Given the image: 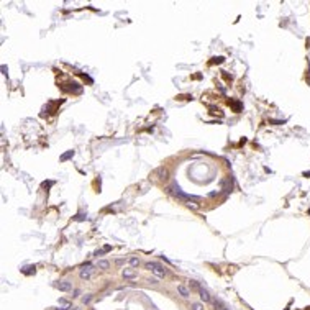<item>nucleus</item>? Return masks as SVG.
Returning a JSON list of instances; mask_svg holds the SVG:
<instances>
[{"mask_svg": "<svg viewBox=\"0 0 310 310\" xmlns=\"http://www.w3.org/2000/svg\"><path fill=\"white\" fill-rule=\"evenodd\" d=\"M71 310H82V309H80V307H72Z\"/></svg>", "mask_w": 310, "mask_h": 310, "instance_id": "nucleus-18", "label": "nucleus"}, {"mask_svg": "<svg viewBox=\"0 0 310 310\" xmlns=\"http://www.w3.org/2000/svg\"><path fill=\"white\" fill-rule=\"evenodd\" d=\"M97 268L102 271H108V268H110V261H107V259H99L97 261Z\"/></svg>", "mask_w": 310, "mask_h": 310, "instance_id": "nucleus-9", "label": "nucleus"}, {"mask_svg": "<svg viewBox=\"0 0 310 310\" xmlns=\"http://www.w3.org/2000/svg\"><path fill=\"white\" fill-rule=\"evenodd\" d=\"M177 294L182 299H189L191 297V289L185 285V284H177Z\"/></svg>", "mask_w": 310, "mask_h": 310, "instance_id": "nucleus-4", "label": "nucleus"}, {"mask_svg": "<svg viewBox=\"0 0 310 310\" xmlns=\"http://www.w3.org/2000/svg\"><path fill=\"white\" fill-rule=\"evenodd\" d=\"M94 272H95L94 266H90V264H84V266L80 268V271H79V276H80V279H90V277L94 276Z\"/></svg>", "mask_w": 310, "mask_h": 310, "instance_id": "nucleus-1", "label": "nucleus"}, {"mask_svg": "<svg viewBox=\"0 0 310 310\" xmlns=\"http://www.w3.org/2000/svg\"><path fill=\"white\" fill-rule=\"evenodd\" d=\"M72 294H74L72 297H79V294H80V292H79V289H74V292H72Z\"/></svg>", "mask_w": 310, "mask_h": 310, "instance_id": "nucleus-17", "label": "nucleus"}, {"mask_svg": "<svg viewBox=\"0 0 310 310\" xmlns=\"http://www.w3.org/2000/svg\"><path fill=\"white\" fill-rule=\"evenodd\" d=\"M115 264H117V266H123V264H125V259H117Z\"/></svg>", "mask_w": 310, "mask_h": 310, "instance_id": "nucleus-16", "label": "nucleus"}, {"mask_svg": "<svg viewBox=\"0 0 310 310\" xmlns=\"http://www.w3.org/2000/svg\"><path fill=\"white\" fill-rule=\"evenodd\" d=\"M187 207H189V208H194V210H197L198 204H191V202H187Z\"/></svg>", "mask_w": 310, "mask_h": 310, "instance_id": "nucleus-15", "label": "nucleus"}, {"mask_svg": "<svg viewBox=\"0 0 310 310\" xmlns=\"http://www.w3.org/2000/svg\"><path fill=\"white\" fill-rule=\"evenodd\" d=\"M56 287L61 292H69V290H72V282H69V281H59V282L56 284Z\"/></svg>", "mask_w": 310, "mask_h": 310, "instance_id": "nucleus-5", "label": "nucleus"}, {"mask_svg": "<svg viewBox=\"0 0 310 310\" xmlns=\"http://www.w3.org/2000/svg\"><path fill=\"white\" fill-rule=\"evenodd\" d=\"M128 264H130L131 268H138L139 266V258H136V256L128 258Z\"/></svg>", "mask_w": 310, "mask_h": 310, "instance_id": "nucleus-10", "label": "nucleus"}, {"mask_svg": "<svg viewBox=\"0 0 310 310\" xmlns=\"http://www.w3.org/2000/svg\"><path fill=\"white\" fill-rule=\"evenodd\" d=\"M198 295H200V299L204 300V303H212V302H213V300H212V297H210V294H208L204 287L198 290Z\"/></svg>", "mask_w": 310, "mask_h": 310, "instance_id": "nucleus-7", "label": "nucleus"}, {"mask_svg": "<svg viewBox=\"0 0 310 310\" xmlns=\"http://www.w3.org/2000/svg\"><path fill=\"white\" fill-rule=\"evenodd\" d=\"M59 307H58V309L56 310H71L72 309V307H71V302H67L66 299H59Z\"/></svg>", "mask_w": 310, "mask_h": 310, "instance_id": "nucleus-8", "label": "nucleus"}, {"mask_svg": "<svg viewBox=\"0 0 310 310\" xmlns=\"http://www.w3.org/2000/svg\"><path fill=\"white\" fill-rule=\"evenodd\" d=\"M151 272H153V274H154L156 277H158V279H161V277H166V276H167V271H166L159 263L154 264V268L151 269Z\"/></svg>", "mask_w": 310, "mask_h": 310, "instance_id": "nucleus-3", "label": "nucleus"}, {"mask_svg": "<svg viewBox=\"0 0 310 310\" xmlns=\"http://www.w3.org/2000/svg\"><path fill=\"white\" fill-rule=\"evenodd\" d=\"M90 302H92V294H86V295L82 297V303L84 305H89Z\"/></svg>", "mask_w": 310, "mask_h": 310, "instance_id": "nucleus-12", "label": "nucleus"}, {"mask_svg": "<svg viewBox=\"0 0 310 310\" xmlns=\"http://www.w3.org/2000/svg\"><path fill=\"white\" fill-rule=\"evenodd\" d=\"M154 176H156L158 179H161V181H167V179H169V169L164 167V166H161V167H158V169L154 171Z\"/></svg>", "mask_w": 310, "mask_h": 310, "instance_id": "nucleus-2", "label": "nucleus"}, {"mask_svg": "<svg viewBox=\"0 0 310 310\" xmlns=\"http://www.w3.org/2000/svg\"><path fill=\"white\" fill-rule=\"evenodd\" d=\"M191 310H204V303H200V302L192 303V305H191Z\"/></svg>", "mask_w": 310, "mask_h": 310, "instance_id": "nucleus-13", "label": "nucleus"}, {"mask_svg": "<svg viewBox=\"0 0 310 310\" xmlns=\"http://www.w3.org/2000/svg\"><path fill=\"white\" fill-rule=\"evenodd\" d=\"M72 156H74V151H67L66 154H62V156H61V161H66V159L72 158Z\"/></svg>", "mask_w": 310, "mask_h": 310, "instance_id": "nucleus-14", "label": "nucleus"}, {"mask_svg": "<svg viewBox=\"0 0 310 310\" xmlns=\"http://www.w3.org/2000/svg\"><path fill=\"white\" fill-rule=\"evenodd\" d=\"M213 305H215V309L217 310H226V307L223 305V302H222L220 299H215V300H213Z\"/></svg>", "mask_w": 310, "mask_h": 310, "instance_id": "nucleus-11", "label": "nucleus"}, {"mask_svg": "<svg viewBox=\"0 0 310 310\" xmlns=\"http://www.w3.org/2000/svg\"><path fill=\"white\" fill-rule=\"evenodd\" d=\"M121 276L125 277V279H136V277H138V272H136L135 269H130V268H128V269L121 271Z\"/></svg>", "mask_w": 310, "mask_h": 310, "instance_id": "nucleus-6", "label": "nucleus"}]
</instances>
